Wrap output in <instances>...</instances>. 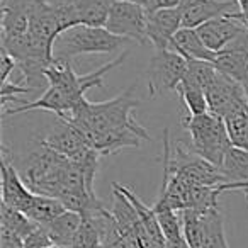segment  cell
I'll return each mask as SVG.
<instances>
[{"label":"cell","instance_id":"obj_1","mask_svg":"<svg viewBox=\"0 0 248 248\" xmlns=\"http://www.w3.org/2000/svg\"><path fill=\"white\" fill-rule=\"evenodd\" d=\"M135 92L136 83H133L104 102L83 99L65 119L82 133L87 145L102 156L114 155L123 148H140L143 141H152V136L133 114L140 106Z\"/></svg>","mask_w":248,"mask_h":248},{"label":"cell","instance_id":"obj_2","mask_svg":"<svg viewBox=\"0 0 248 248\" xmlns=\"http://www.w3.org/2000/svg\"><path fill=\"white\" fill-rule=\"evenodd\" d=\"M128 56L129 51L124 49L117 58L110 60L109 63L85 75H78L68 60L55 58V62L49 65L45 73L48 89L41 93V97L32 102H26L22 106H14L4 110V116H14V114L28 112V110H48V112L56 114L60 119H65L78 107V104L85 99V93L90 89L104 87L106 73L123 65Z\"/></svg>","mask_w":248,"mask_h":248},{"label":"cell","instance_id":"obj_3","mask_svg":"<svg viewBox=\"0 0 248 248\" xmlns=\"http://www.w3.org/2000/svg\"><path fill=\"white\" fill-rule=\"evenodd\" d=\"M72 160L53 152L38 140L36 148L22 162L21 177L34 194L58 197L62 179Z\"/></svg>","mask_w":248,"mask_h":248},{"label":"cell","instance_id":"obj_4","mask_svg":"<svg viewBox=\"0 0 248 248\" xmlns=\"http://www.w3.org/2000/svg\"><path fill=\"white\" fill-rule=\"evenodd\" d=\"M128 43L106 28L80 24L66 29L58 36L53 46V55L60 60H73L82 55H109L116 53Z\"/></svg>","mask_w":248,"mask_h":248},{"label":"cell","instance_id":"obj_5","mask_svg":"<svg viewBox=\"0 0 248 248\" xmlns=\"http://www.w3.org/2000/svg\"><path fill=\"white\" fill-rule=\"evenodd\" d=\"M182 124L190 136L192 152L219 169L228 150L233 146L224 121L214 114L206 112L184 117Z\"/></svg>","mask_w":248,"mask_h":248},{"label":"cell","instance_id":"obj_6","mask_svg":"<svg viewBox=\"0 0 248 248\" xmlns=\"http://www.w3.org/2000/svg\"><path fill=\"white\" fill-rule=\"evenodd\" d=\"M187 66L189 62L172 49L155 51L146 68V85L150 95L158 97L177 90L186 77Z\"/></svg>","mask_w":248,"mask_h":248},{"label":"cell","instance_id":"obj_7","mask_svg":"<svg viewBox=\"0 0 248 248\" xmlns=\"http://www.w3.org/2000/svg\"><path fill=\"white\" fill-rule=\"evenodd\" d=\"M146 26H148V12L143 5L124 2V0H114L110 4V11L104 28L123 39L146 45L148 43Z\"/></svg>","mask_w":248,"mask_h":248},{"label":"cell","instance_id":"obj_8","mask_svg":"<svg viewBox=\"0 0 248 248\" xmlns=\"http://www.w3.org/2000/svg\"><path fill=\"white\" fill-rule=\"evenodd\" d=\"M0 172H2V204H7L9 207L28 214L36 199V194L29 189L21 173L17 172L7 146L2 148Z\"/></svg>","mask_w":248,"mask_h":248},{"label":"cell","instance_id":"obj_9","mask_svg":"<svg viewBox=\"0 0 248 248\" xmlns=\"http://www.w3.org/2000/svg\"><path fill=\"white\" fill-rule=\"evenodd\" d=\"M197 32H199L204 45L214 53L224 51L238 39L248 36L247 28L240 19H236L234 12H230L223 17L213 19V21L199 26Z\"/></svg>","mask_w":248,"mask_h":248},{"label":"cell","instance_id":"obj_10","mask_svg":"<svg viewBox=\"0 0 248 248\" xmlns=\"http://www.w3.org/2000/svg\"><path fill=\"white\" fill-rule=\"evenodd\" d=\"M206 99L209 112L221 117V119L226 117L236 107L248 104L243 85L219 72H217L216 78L213 80V83L206 89Z\"/></svg>","mask_w":248,"mask_h":248},{"label":"cell","instance_id":"obj_11","mask_svg":"<svg viewBox=\"0 0 248 248\" xmlns=\"http://www.w3.org/2000/svg\"><path fill=\"white\" fill-rule=\"evenodd\" d=\"M39 141L48 148H51L53 152L66 156L72 162L78 160L87 150H90L82 133L68 119H60V117L55 128Z\"/></svg>","mask_w":248,"mask_h":248},{"label":"cell","instance_id":"obj_12","mask_svg":"<svg viewBox=\"0 0 248 248\" xmlns=\"http://www.w3.org/2000/svg\"><path fill=\"white\" fill-rule=\"evenodd\" d=\"M236 5V0H180L182 28L197 29L213 19L233 12Z\"/></svg>","mask_w":248,"mask_h":248},{"label":"cell","instance_id":"obj_13","mask_svg":"<svg viewBox=\"0 0 248 248\" xmlns=\"http://www.w3.org/2000/svg\"><path fill=\"white\" fill-rule=\"evenodd\" d=\"M179 29H182V11L179 7L148 14L146 38L156 51L170 49V43Z\"/></svg>","mask_w":248,"mask_h":248},{"label":"cell","instance_id":"obj_14","mask_svg":"<svg viewBox=\"0 0 248 248\" xmlns=\"http://www.w3.org/2000/svg\"><path fill=\"white\" fill-rule=\"evenodd\" d=\"M213 65L216 70L236 82H243L248 75V36L238 39L236 43L217 53Z\"/></svg>","mask_w":248,"mask_h":248},{"label":"cell","instance_id":"obj_15","mask_svg":"<svg viewBox=\"0 0 248 248\" xmlns=\"http://www.w3.org/2000/svg\"><path fill=\"white\" fill-rule=\"evenodd\" d=\"M170 49L179 53L180 56L187 60V62H214L217 53L211 51L204 41L201 39L197 29L182 28L179 29L175 36H173L172 43H170Z\"/></svg>","mask_w":248,"mask_h":248},{"label":"cell","instance_id":"obj_16","mask_svg":"<svg viewBox=\"0 0 248 248\" xmlns=\"http://www.w3.org/2000/svg\"><path fill=\"white\" fill-rule=\"evenodd\" d=\"M112 187H114V189L119 190V192H123L124 196H126L129 201H131V204L135 206L136 213H138L140 219H141L143 228H145L146 234H148L150 241H152L153 248H165L167 238H165V234H163L162 226H160L158 217H156V213L153 211V207L146 206V204L143 202V201L140 199V197L136 196V194L133 192V190L129 189V187L121 186V184H117V182H114Z\"/></svg>","mask_w":248,"mask_h":248},{"label":"cell","instance_id":"obj_17","mask_svg":"<svg viewBox=\"0 0 248 248\" xmlns=\"http://www.w3.org/2000/svg\"><path fill=\"white\" fill-rule=\"evenodd\" d=\"M80 224H82V216L80 214L65 211L62 216H58L55 221L46 224L45 228L53 243L58 245L60 248H72Z\"/></svg>","mask_w":248,"mask_h":248},{"label":"cell","instance_id":"obj_18","mask_svg":"<svg viewBox=\"0 0 248 248\" xmlns=\"http://www.w3.org/2000/svg\"><path fill=\"white\" fill-rule=\"evenodd\" d=\"M223 121L230 135L231 145L248 152V104L231 110L226 117H223Z\"/></svg>","mask_w":248,"mask_h":248},{"label":"cell","instance_id":"obj_19","mask_svg":"<svg viewBox=\"0 0 248 248\" xmlns=\"http://www.w3.org/2000/svg\"><path fill=\"white\" fill-rule=\"evenodd\" d=\"M221 173L230 182H247L248 180V152L231 146L219 167Z\"/></svg>","mask_w":248,"mask_h":248},{"label":"cell","instance_id":"obj_20","mask_svg":"<svg viewBox=\"0 0 248 248\" xmlns=\"http://www.w3.org/2000/svg\"><path fill=\"white\" fill-rule=\"evenodd\" d=\"M38 226H39L38 223H34L31 217L26 216L21 211L14 209V207H9L7 204L0 206V228H4V230L11 231V233L17 234L22 240L26 236H29Z\"/></svg>","mask_w":248,"mask_h":248},{"label":"cell","instance_id":"obj_21","mask_svg":"<svg viewBox=\"0 0 248 248\" xmlns=\"http://www.w3.org/2000/svg\"><path fill=\"white\" fill-rule=\"evenodd\" d=\"M65 206L60 202L55 197H48V196H41V194H36V199L32 202L31 209L26 216L31 217L34 223L46 226L51 221H55L58 216H62L65 213Z\"/></svg>","mask_w":248,"mask_h":248},{"label":"cell","instance_id":"obj_22","mask_svg":"<svg viewBox=\"0 0 248 248\" xmlns=\"http://www.w3.org/2000/svg\"><path fill=\"white\" fill-rule=\"evenodd\" d=\"M202 248H230L224 234L223 214L219 207L204 214V241Z\"/></svg>","mask_w":248,"mask_h":248},{"label":"cell","instance_id":"obj_23","mask_svg":"<svg viewBox=\"0 0 248 248\" xmlns=\"http://www.w3.org/2000/svg\"><path fill=\"white\" fill-rule=\"evenodd\" d=\"M177 92L182 97L184 104H186L187 110H189V116H199V114L209 112L206 92H204L202 87L196 85V83L190 82V80L184 78L182 82H180V85L177 87Z\"/></svg>","mask_w":248,"mask_h":248},{"label":"cell","instance_id":"obj_24","mask_svg":"<svg viewBox=\"0 0 248 248\" xmlns=\"http://www.w3.org/2000/svg\"><path fill=\"white\" fill-rule=\"evenodd\" d=\"M182 233L190 248H202L204 241V214L194 209H186L180 213Z\"/></svg>","mask_w":248,"mask_h":248},{"label":"cell","instance_id":"obj_25","mask_svg":"<svg viewBox=\"0 0 248 248\" xmlns=\"http://www.w3.org/2000/svg\"><path fill=\"white\" fill-rule=\"evenodd\" d=\"M153 211L156 213V217H158V223L162 226V231L165 234L167 241L170 240H179V238L184 236L182 233V219H180L179 213L173 209H170L165 204H153Z\"/></svg>","mask_w":248,"mask_h":248},{"label":"cell","instance_id":"obj_26","mask_svg":"<svg viewBox=\"0 0 248 248\" xmlns=\"http://www.w3.org/2000/svg\"><path fill=\"white\" fill-rule=\"evenodd\" d=\"M72 248H102L100 231L92 216L82 217V224L77 231Z\"/></svg>","mask_w":248,"mask_h":248},{"label":"cell","instance_id":"obj_27","mask_svg":"<svg viewBox=\"0 0 248 248\" xmlns=\"http://www.w3.org/2000/svg\"><path fill=\"white\" fill-rule=\"evenodd\" d=\"M216 77H217V70L211 62H189V66H187V72L184 78L202 87L204 92H206V89L213 83V80Z\"/></svg>","mask_w":248,"mask_h":248},{"label":"cell","instance_id":"obj_28","mask_svg":"<svg viewBox=\"0 0 248 248\" xmlns=\"http://www.w3.org/2000/svg\"><path fill=\"white\" fill-rule=\"evenodd\" d=\"M49 245H55L49 238L48 231H46L45 226L39 224L34 231H32L29 236L24 238V248H46Z\"/></svg>","mask_w":248,"mask_h":248},{"label":"cell","instance_id":"obj_29","mask_svg":"<svg viewBox=\"0 0 248 248\" xmlns=\"http://www.w3.org/2000/svg\"><path fill=\"white\" fill-rule=\"evenodd\" d=\"M102 248H131L126 238L121 234L117 224L102 238Z\"/></svg>","mask_w":248,"mask_h":248},{"label":"cell","instance_id":"obj_30","mask_svg":"<svg viewBox=\"0 0 248 248\" xmlns=\"http://www.w3.org/2000/svg\"><path fill=\"white\" fill-rule=\"evenodd\" d=\"M16 66H17L16 60L12 58V56L9 55L4 48L0 49V82L2 83L9 82V78H11V75H12V72H14Z\"/></svg>","mask_w":248,"mask_h":248},{"label":"cell","instance_id":"obj_31","mask_svg":"<svg viewBox=\"0 0 248 248\" xmlns=\"http://www.w3.org/2000/svg\"><path fill=\"white\" fill-rule=\"evenodd\" d=\"M180 7V0H146L145 9L148 14L158 11H167V9H177Z\"/></svg>","mask_w":248,"mask_h":248},{"label":"cell","instance_id":"obj_32","mask_svg":"<svg viewBox=\"0 0 248 248\" xmlns=\"http://www.w3.org/2000/svg\"><path fill=\"white\" fill-rule=\"evenodd\" d=\"M0 248H24V240L17 234L0 228Z\"/></svg>","mask_w":248,"mask_h":248},{"label":"cell","instance_id":"obj_33","mask_svg":"<svg viewBox=\"0 0 248 248\" xmlns=\"http://www.w3.org/2000/svg\"><path fill=\"white\" fill-rule=\"evenodd\" d=\"M228 190H243L248 197V180L247 182H230V184H221L217 187V192L223 194V192H228Z\"/></svg>","mask_w":248,"mask_h":248},{"label":"cell","instance_id":"obj_34","mask_svg":"<svg viewBox=\"0 0 248 248\" xmlns=\"http://www.w3.org/2000/svg\"><path fill=\"white\" fill-rule=\"evenodd\" d=\"M165 248H190L189 247V243L186 241V238H179V240H170V241H167V245H165Z\"/></svg>","mask_w":248,"mask_h":248},{"label":"cell","instance_id":"obj_35","mask_svg":"<svg viewBox=\"0 0 248 248\" xmlns=\"http://www.w3.org/2000/svg\"><path fill=\"white\" fill-rule=\"evenodd\" d=\"M241 85H243L245 95H247V102H248V75L245 77V80H243V82H241Z\"/></svg>","mask_w":248,"mask_h":248},{"label":"cell","instance_id":"obj_36","mask_svg":"<svg viewBox=\"0 0 248 248\" xmlns=\"http://www.w3.org/2000/svg\"><path fill=\"white\" fill-rule=\"evenodd\" d=\"M124 2H133V4L143 5V7H145V4H146V0H124Z\"/></svg>","mask_w":248,"mask_h":248},{"label":"cell","instance_id":"obj_37","mask_svg":"<svg viewBox=\"0 0 248 248\" xmlns=\"http://www.w3.org/2000/svg\"><path fill=\"white\" fill-rule=\"evenodd\" d=\"M46 248H60L58 245H49V247H46Z\"/></svg>","mask_w":248,"mask_h":248}]
</instances>
